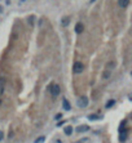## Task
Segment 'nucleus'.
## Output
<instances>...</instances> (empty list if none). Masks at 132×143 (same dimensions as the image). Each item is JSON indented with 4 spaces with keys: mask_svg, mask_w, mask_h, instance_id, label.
I'll use <instances>...</instances> for the list:
<instances>
[{
    "mask_svg": "<svg viewBox=\"0 0 132 143\" xmlns=\"http://www.w3.org/2000/svg\"><path fill=\"white\" fill-rule=\"evenodd\" d=\"M27 22H28V23H30V25H32V23H34V16L28 17V18H27Z\"/></svg>",
    "mask_w": 132,
    "mask_h": 143,
    "instance_id": "obj_14",
    "label": "nucleus"
},
{
    "mask_svg": "<svg viewBox=\"0 0 132 143\" xmlns=\"http://www.w3.org/2000/svg\"><path fill=\"white\" fill-rule=\"evenodd\" d=\"M70 17H64V18L61 19V25L64 26V27H67L69 25H70Z\"/></svg>",
    "mask_w": 132,
    "mask_h": 143,
    "instance_id": "obj_5",
    "label": "nucleus"
},
{
    "mask_svg": "<svg viewBox=\"0 0 132 143\" xmlns=\"http://www.w3.org/2000/svg\"><path fill=\"white\" fill-rule=\"evenodd\" d=\"M126 138H127V133L123 130V131H119V141L120 142H124Z\"/></svg>",
    "mask_w": 132,
    "mask_h": 143,
    "instance_id": "obj_9",
    "label": "nucleus"
},
{
    "mask_svg": "<svg viewBox=\"0 0 132 143\" xmlns=\"http://www.w3.org/2000/svg\"><path fill=\"white\" fill-rule=\"evenodd\" d=\"M131 75H132V72H131Z\"/></svg>",
    "mask_w": 132,
    "mask_h": 143,
    "instance_id": "obj_22",
    "label": "nucleus"
},
{
    "mask_svg": "<svg viewBox=\"0 0 132 143\" xmlns=\"http://www.w3.org/2000/svg\"><path fill=\"white\" fill-rule=\"evenodd\" d=\"M118 5L120 8H126L130 5V0H118Z\"/></svg>",
    "mask_w": 132,
    "mask_h": 143,
    "instance_id": "obj_6",
    "label": "nucleus"
},
{
    "mask_svg": "<svg viewBox=\"0 0 132 143\" xmlns=\"http://www.w3.org/2000/svg\"><path fill=\"white\" fill-rule=\"evenodd\" d=\"M64 131H65L66 135H71V134H73V128H71V126H66V128L64 129Z\"/></svg>",
    "mask_w": 132,
    "mask_h": 143,
    "instance_id": "obj_10",
    "label": "nucleus"
},
{
    "mask_svg": "<svg viewBox=\"0 0 132 143\" xmlns=\"http://www.w3.org/2000/svg\"><path fill=\"white\" fill-rule=\"evenodd\" d=\"M114 105H115V101H114V99H111V101H109V102H107L105 107H106V108H110V107H113Z\"/></svg>",
    "mask_w": 132,
    "mask_h": 143,
    "instance_id": "obj_11",
    "label": "nucleus"
},
{
    "mask_svg": "<svg viewBox=\"0 0 132 143\" xmlns=\"http://www.w3.org/2000/svg\"><path fill=\"white\" fill-rule=\"evenodd\" d=\"M62 124H65V121H64V120H62V121H58V124H57V125H58V126H61Z\"/></svg>",
    "mask_w": 132,
    "mask_h": 143,
    "instance_id": "obj_19",
    "label": "nucleus"
},
{
    "mask_svg": "<svg viewBox=\"0 0 132 143\" xmlns=\"http://www.w3.org/2000/svg\"><path fill=\"white\" fill-rule=\"evenodd\" d=\"M0 105H1V99H0Z\"/></svg>",
    "mask_w": 132,
    "mask_h": 143,
    "instance_id": "obj_21",
    "label": "nucleus"
},
{
    "mask_svg": "<svg viewBox=\"0 0 132 143\" xmlns=\"http://www.w3.org/2000/svg\"><path fill=\"white\" fill-rule=\"evenodd\" d=\"M84 70V65L82 63V62H75L73 66V72L74 73H82Z\"/></svg>",
    "mask_w": 132,
    "mask_h": 143,
    "instance_id": "obj_1",
    "label": "nucleus"
},
{
    "mask_svg": "<svg viewBox=\"0 0 132 143\" xmlns=\"http://www.w3.org/2000/svg\"><path fill=\"white\" fill-rule=\"evenodd\" d=\"M62 107H64L65 111H70L71 110V106H70V103H69V101L66 98L62 99Z\"/></svg>",
    "mask_w": 132,
    "mask_h": 143,
    "instance_id": "obj_4",
    "label": "nucleus"
},
{
    "mask_svg": "<svg viewBox=\"0 0 132 143\" xmlns=\"http://www.w3.org/2000/svg\"><path fill=\"white\" fill-rule=\"evenodd\" d=\"M83 30H84L83 23H80V22H79V23H77V25H75V32H77V34H82V32H83Z\"/></svg>",
    "mask_w": 132,
    "mask_h": 143,
    "instance_id": "obj_7",
    "label": "nucleus"
},
{
    "mask_svg": "<svg viewBox=\"0 0 132 143\" xmlns=\"http://www.w3.org/2000/svg\"><path fill=\"white\" fill-rule=\"evenodd\" d=\"M60 93H61V88L58 85H52V88H51V94L53 97H58Z\"/></svg>",
    "mask_w": 132,
    "mask_h": 143,
    "instance_id": "obj_3",
    "label": "nucleus"
},
{
    "mask_svg": "<svg viewBox=\"0 0 132 143\" xmlns=\"http://www.w3.org/2000/svg\"><path fill=\"white\" fill-rule=\"evenodd\" d=\"M61 117H62V113H57V115L54 116V120H56V121H58V120H61Z\"/></svg>",
    "mask_w": 132,
    "mask_h": 143,
    "instance_id": "obj_15",
    "label": "nucleus"
},
{
    "mask_svg": "<svg viewBox=\"0 0 132 143\" xmlns=\"http://www.w3.org/2000/svg\"><path fill=\"white\" fill-rule=\"evenodd\" d=\"M78 106L80 108H85L88 106V98L87 97H80V98L78 99Z\"/></svg>",
    "mask_w": 132,
    "mask_h": 143,
    "instance_id": "obj_2",
    "label": "nucleus"
},
{
    "mask_svg": "<svg viewBox=\"0 0 132 143\" xmlns=\"http://www.w3.org/2000/svg\"><path fill=\"white\" fill-rule=\"evenodd\" d=\"M102 77H104V79H109V77H110V71H105L104 73H102Z\"/></svg>",
    "mask_w": 132,
    "mask_h": 143,
    "instance_id": "obj_13",
    "label": "nucleus"
},
{
    "mask_svg": "<svg viewBox=\"0 0 132 143\" xmlns=\"http://www.w3.org/2000/svg\"><path fill=\"white\" fill-rule=\"evenodd\" d=\"M3 139H4V133H3L1 130H0V142H1Z\"/></svg>",
    "mask_w": 132,
    "mask_h": 143,
    "instance_id": "obj_18",
    "label": "nucleus"
},
{
    "mask_svg": "<svg viewBox=\"0 0 132 143\" xmlns=\"http://www.w3.org/2000/svg\"><path fill=\"white\" fill-rule=\"evenodd\" d=\"M88 119L89 120H99V119H101V116L100 115H89Z\"/></svg>",
    "mask_w": 132,
    "mask_h": 143,
    "instance_id": "obj_12",
    "label": "nucleus"
},
{
    "mask_svg": "<svg viewBox=\"0 0 132 143\" xmlns=\"http://www.w3.org/2000/svg\"><path fill=\"white\" fill-rule=\"evenodd\" d=\"M114 65H115L114 62H109V63H107V68H113V66H114Z\"/></svg>",
    "mask_w": 132,
    "mask_h": 143,
    "instance_id": "obj_17",
    "label": "nucleus"
},
{
    "mask_svg": "<svg viewBox=\"0 0 132 143\" xmlns=\"http://www.w3.org/2000/svg\"><path fill=\"white\" fill-rule=\"evenodd\" d=\"M44 139H45V138H44V137H39V138H38V139L35 141V143H40V142H43Z\"/></svg>",
    "mask_w": 132,
    "mask_h": 143,
    "instance_id": "obj_16",
    "label": "nucleus"
},
{
    "mask_svg": "<svg viewBox=\"0 0 132 143\" xmlns=\"http://www.w3.org/2000/svg\"><path fill=\"white\" fill-rule=\"evenodd\" d=\"M130 99H132V94H130Z\"/></svg>",
    "mask_w": 132,
    "mask_h": 143,
    "instance_id": "obj_20",
    "label": "nucleus"
},
{
    "mask_svg": "<svg viewBox=\"0 0 132 143\" xmlns=\"http://www.w3.org/2000/svg\"><path fill=\"white\" fill-rule=\"evenodd\" d=\"M88 130H89L88 125H80V126H78V129H77L78 133H82V131H88Z\"/></svg>",
    "mask_w": 132,
    "mask_h": 143,
    "instance_id": "obj_8",
    "label": "nucleus"
}]
</instances>
